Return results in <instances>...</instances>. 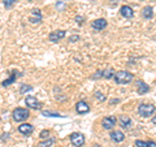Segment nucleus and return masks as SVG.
Segmentation results:
<instances>
[{"mask_svg": "<svg viewBox=\"0 0 156 147\" xmlns=\"http://www.w3.org/2000/svg\"><path fill=\"white\" fill-rule=\"evenodd\" d=\"M113 78L117 85H128V83H130L134 80V76L133 73H130L128 70H120V72H116Z\"/></svg>", "mask_w": 156, "mask_h": 147, "instance_id": "obj_1", "label": "nucleus"}, {"mask_svg": "<svg viewBox=\"0 0 156 147\" xmlns=\"http://www.w3.org/2000/svg\"><path fill=\"white\" fill-rule=\"evenodd\" d=\"M156 111V107L154 104H151V103H142V104L138 106V113L139 116L144 117V119H147V117H151Z\"/></svg>", "mask_w": 156, "mask_h": 147, "instance_id": "obj_2", "label": "nucleus"}, {"mask_svg": "<svg viewBox=\"0 0 156 147\" xmlns=\"http://www.w3.org/2000/svg\"><path fill=\"white\" fill-rule=\"evenodd\" d=\"M12 116H13V120L17 121V122H22L29 119V116H30V112H29V109L26 108H16L13 112H12Z\"/></svg>", "mask_w": 156, "mask_h": 147, "instance_id": "obj_3", "label": "nucleus"}, {"mask_svg": "<svg viewBox=\"0 0 156 147\" xmlns=\"http://www.w3.org/2000/svg\"><path fill=\"white\" fill-rule=\"evenodd\" d=\"M69 139L74 147H82L85 145V135L82 133H77V131L76 133H72L69 135Z\"/></svg>", "mask_w": 156, "mask_h": 147, "instance_id": "obj_4", "label": "nucleus"}, {"mask_svg": "<svg viewBox=\"0 0 156 147\" xmlns=\"http://www.w3.org/2000/svg\"><path fill=\"white\" fill-rule=\"evenodd\" d=\"M25 104L29 107V108H33V109H41L42 108V103L33 95H27L25 98Z\"/></svg>", "mask_w": 156, "mask_h": 147, "instance_id": "obj_5", "label": "nucleus"}, {"mask_svg": "<svg viewBox=\"0 0 156 147\" xmlns=\"http://www.w3.org/2000/svg\"><path fill=\"white\" fill-rule=\"evenodd\" d=\"M116 122H117V119L115 116H105L104 119L101 120V126H103L105 130H111L115 128Z\"/></svg>", "mask_w": 156, "mask_h": 147, "instance_id": "obj_6", "label": "nucleus"}, {"mask_svg": "<svg viewBox=\"0 0 156 147\" xmlns=\"http://www.w3.org/2000/svg\"><path fill=\"white\" fill-rule=\"evenodd\" d=\"M65 34H66L65 30H55V31L50 33V35H48V39H50L52 43H57L58 41H61V39L65 38Z\"/></svg>", "mask_w": 156, "mask_h": 147, "instance_id": "obj_7", "label": "nucleus"}, {"mask_svg": "<svg viewBox=\"0 0 156 147\" xmlns=\"http://www.w3.org/2000/svg\"><path fill=\"white\" fill-rule=\"evenodd\" d=\"M76 111H77L78 115H86L90 112V106L87 104L85 100H80L76 104Z\"/></svg>", "mask_w": 156, "mask_h": 147, "instance_id": "obj_8", "label": "nucleus"}, {"mask_svg": "<svg viewBox=\"0 0 156 147\" xmlns=\"http://www.w3.org/2000/svg\"><path fill=\"white\" fill-rule=\"evenodd\" d=\"M107 25H108V22H107L105 18H96L94 21H91V26L95 30H104Z\"/></svg>", "mask_w": 156, "mask_h": 147, "instance_id": "obj_9", "label": "nucleus"}, {"mask_svg": "<svg viewBox=\"0 0 156 147\" xmlns=\"http://www.w3.org/2000/svg\"><path fill=\"white\" fill-rule=\"evenodd\" d=\"M22 76H23V73H22V72L13 70V72H12V74L9 76L8 80H5V81H3V82H2V86H3V87H7V86H9V85H12V83L16 81L18 77H22Z\"/></svg>", "mask_w": 156, "mask_h": 147, "instance_id": "obj_10", "label": "nucleus"}, {"mask_svg": "<svg viewBox=\"0 0 156 147\" xmlns=\"http://www.w3.org/2000/svg\"><path fill=\"white\" fill-rule=\"evenodd\" d=\"M42 12H41V9H38V8H34L31 9V16L30 18H29V21H30L31 23H39V22H42Z\"/></svg>", "mask_w": 156, "mask_h": 147, "instance_id": "obj_11", "label": "nucleus"}, {"mask_svg": "<svg viewBox=\"0 0 156 147\" xmlns=\"http://www.w3.org/2000/svg\"><path fill=\"white\" fill-rule=\"evenodd\" d=\"M119 121H120V126L122 129H125V130L130 129L131 125H133V121H131V119H130L129 116H126V115H121Z\"/></svg>", "mask_w": 156, "mask_h": 147, "instance_id": "obj_12", "label": "nucleus"}, {"mask_svg": "<svg viewBox=\"0 0 156 147\" xmlns=\"http://www.w3.org/2000/svg\"><path fill=\"white\" fill-rule=\"evenodd\" d=\"M148 91H150V86L144 81H140V80L136 81V92H138L139 95H144V94H147Z\"/></svg>", "mask_w": 156, "mask_h": 147, "instance_id": "obj_13", "label": "nucleus"}, {"mask_svg": "<svg viewBox=\"0 0 156 147\" xmlns=\"http://www.w3.org/2000/svg\"><path fill=\"white\" fill-rule=\"evenodd\" d=\"M18 131L21 134L27 137V135H30L33 131H34V126L31 124H27V122H26V124H21V125L18 126Z\"/></svg>", "mask_w": 156, "mask_h": 147, "instance_id": "obj_14", "label": "nucleus"}, {"mask_svg": "<svg viewBox=\"0 0 156 147\" xmlns=\"http://www.w3.org/2000/svg\"><path fill=\"white\" fill-rule=\"evenodd\" d=\"M120 14L125 18H133L134 17V11H133V8L129 7V5H122L120 8Z\"/></svg>", "mask_w": 156, "mask_h": 147, "instance_id": "obj_15", "label": "nucleus"}, {"mask_svg": "<svg viewBox=\"0 0 156 147\" xmlns=\"http://www.w3.org/2000/svg\"><path fill=\"white\" fill-rule=\"evenodd\" d=\"M109 137H111L112 141L116 142V143H120V142H122L125 139V134L121 130H113V131H111Z\"/></svg>", "mask_w": 156, "mask_h": 147, "instance_id": "obj_16", "label": "nucleus"}, {"mask_svg": "<svg viewBox=\"0 0 156 147\" xmlns=\"http://www.w3.org/2000/svg\"><path fill=\"white\" fill-rule=\"evenodd\" d=\"M142 16L146 20H151V18L154 17V8L151 7V5H146L142 9Z\"/></svg>", "mask_w": 156, "mask_h": 147, "instance_id": "obj_17", "label": "nucleus"}, {"mask_svg": "<svg viewBox=\"0 0 156 147\" xmlns=\"http://www.w3.org/2000/svg\"><path fill=\"white\" fill-rule=\"evenodd\" d=\"M116 73L113 72V69H105L101 70V78H105V80H111V78L115 77Z\"/></svg>", "mask_w": 156, "mask_h": 147, "instance_id": "obj_18", "label": "nucleus"}, {"mask_svg": "<svg viewBox=\"0 0 156 147\" xmlns=\"http://www.w3.org/2000/svg\"><path fill=\"white\" fill-rule=\"evenodd\" d=\"M53 143H55V138H47V139H44V141H42V142H39V145H38V147H51Z\"/></svg>", "mask_w": 156, "mask_h": 147, "instance_id": "obj_19", "label": "nucleus"}, {"mask_svg": "<svg viewBox=\"0 0 156 147\" xmlns=\"http://www.w3.org/2000/svg\"><path fill=\"white\" fill-rule=\"evenodd\" d=\"M42 115L46 117H65L60 113H56V112H51V111H42Z\"/></svg>", "mask_w": 156, "mask_h": 147, "instance_id": "obj_20", "label": "nucleus"}, {"mask_svg": "<svg viewBox=\"0 0 156 147\" xmlns=\"http://www.w3.org/2000/svg\"><path fill=\"white\" fill-rule=\"evenodd\" d=\"M31 90H33V86L30 85H21V87H20V92L21 94H25V92L31 91Z\"/></svg>", "mask_w": 156, "mask_h": 147, "instance_id": "obj_21", "label": "nucleus"}, {"mask_svg": "<svg viewBox=\"0 0 156 147\" xmlns=\"http://www.w3.org/2000/svg\"><path fill=\"white\" fill-rule=\"evenodd\" d=\"M16 2L17 0H3V3H4V7H5L7 9H9V8H12L14 4H16Z\"/></svg>", "mask_w": 156, "mask_h": 147, "instance_id": "obj_22", "label": "nucleus"}, {"mask_svg": "<svg viewBox=\"0 0 156 147\" xmlns=\"http://www.w3.org/2000/svg\"><path fill=\"white\" fill-rule=\"evenodd\" d=\"M135 146H136V147H147V141L136 139V141H135Z\"/></svg>", "mask_w": 156, "mask_h": 147, "instance_id": "obj_23", "label": "nucleus"}, {"mask_svg": "<svg viewBox=\"0 0 156 147\" xmlns=\"http://www.w3.org/2000/svg\"><path fill=\"white\" fill-rule=\"evenodd\" d=\"M39 135H41V138H42V139H47V138H50V137H48V135H50V130H42V131H41V134H39Z\"/></svg>", "mask_w": 156, "mask_h": 147, "instance_id": "obj_24", "label": "nucleus"}, {"mask_svg": "<svg viewBox=\"0 0 156 147\" xmlns=\"http://www.w3.org/2000/svg\"><path fill=\"white\" fill-rule=\"evenodd\" d=\"M95 98H96L98 100H100V102H104V100H105V96L101 94L100 91H96V92H95Z\"/></svg>", "mask_w": 156, "mask_h": 147, "instance_id": "obj_25", "label": "nucleus"}, {"mask_svg": "<svg viewBox=\"0 0 156 147\" xmlns=\"http://www.w3.org/2000/svg\"><path fill=\"white\" fill-rule=\"evenodd\" d=\"M77 41H80V37H78V35H72V37L69 38V42H70V43H74V42H77Z\"/></svg>", "mask_w": 156, "mask_h": 147, "instance_id": "obj_26", "label": "nucleus"}, {"mask_svg": "<svg viewBox=\"0 0 156 147\" xmlns=\"http://www.w3.org/2000/svg\"><path fill=\"white\" fill-rule=\"evenodd\" d=\"M147 147H156L155 141H147Z\"/></svg>", "mask_w": 156, "mask_h": 147, "instance_id": "obj_27", "label": "nucleus"}, {"mask_svg": "<svg viewBox=\"0 0 156 147\" xmlns=\"http://www.w3.org/2000/svg\"><path fill=\"white\" fill-rule=\"evenodd\" d=\"M8 137H9V133H4V134L2 135V141H7Z\"/></svg>", "mask_w": 156, "mask_h": 147, "instance_id": "obj_28", "label": "nucleus"}, {"mask_svg": "<svg viewBox=\"0 0 156 147\" xmlns=\"http://www.w3.org/2000/svg\"><path fill=\"white\" fill-rule=\"evenodd\" d=\"M109 103L111 104H116V103H120V99H112Z\"/></svg>", "mask_w": 156, "mask_h": 147, "instance_id": "obj_29", "label": "nucleus"}, {"mask_svg": "<svg viewBox=\"0 0 156 147\" xmlns=\"http://www.w3.org/2000/svg\"><path fill=\"white\" fill-rule=\"evenodd\" d=\"M151 122H152L154 125H156V115H155V116L152 117V119H151Z\"/></svg>", "mask_w": 156, "mask_h": 147, "instance_id": "obj_30", "label": "nucleus"}, {"mask_svg": "<svg viewBox=\"0 0 156 147\" xmlns=\"http://www.w3.org/2000/svg\"><path fill=\"white\" fill-rule=\"evenodd\" d=\"M94 147H100V146H98V145H95V146H94Z\"/></svg>", "mask_w": 156, "mask_h": 147, "instance_id": "obj_31", "label": "nucleus"}]
</instances>
